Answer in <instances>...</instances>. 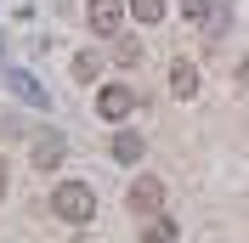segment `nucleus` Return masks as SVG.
Listing matches in <instances>:
<instances>
[{
    "mask_svg": "<svg viewBox=\"0 0 249 243\" xmlns=\"http://www.w3.org/2000/svg\"><path fill=\"white\" fill-rule=\"evenodd\" d=\"M51 209H57L68 226H85V221L96 215V192H91L85 181H62L57 192H51Z\"/></svg>",
    "mask_w": 249,
    "mask_h": 243,
    "instance_id": "f257e3e1",
    "label": "nucleus"
},
{
    "mask_svg": "<svg viewBox=\"0 0 249 243\" xmlns=\"http://www.w3.org/2000/svg\"><path fill=\"white\" fill-rule=\"evenodd\" d=\"M159 209H164V181H159V175H136V181H130V215L153 221Z\"/></svg>",
    "mask_w": 249,
    "mask_h": 243,
    "instance_id": "f03ea898",
    "label": "nucleus"
},
{
    "mask_svg": "<svg viewBox=\"0 0 249 243\" xmlns=\"http://www.w3.org/2000/svg\"><path fill=\"white\" fill-rule=\"evenodd\" d=\"M130 107H136V96H130V85H102V91H96V113H102L108 124H119L124 113H130Z\"/></svg>",
    "mask_w": 249,
    "mask_h": 243,
    "instance_id": "7ed1b4c3",
    "label": "nucleus"
},
{
    "mask_svg": "<svg viewBox=\"0 0 249 243\" xmlns=\"http://www.w3.org/2000/svg\"><path fill=\"white\" fill-rule=\"evenodd\" d=\"M85 17H91V34H119L124 0H91V6H85Z\"/></svg>",
    "mask_w": 249,
    "mask_h": 243,
    "instance_id": "20e7f679",
    "label": "nucleus"
},
{
    "mask_svg": "<svg viewBox=\"0 0 249 243\" xmlns=\"http://www.w3.org/2000/svg\"><path fill=\"white\" fill-rule=\"evenodd\" d=\"M62 158H68V136L62 130H46V136L34 141V170H57Z\"/></svg>",
    "mask_w": 249,
    "mask_h": 243,
    "instance_id": "39448f33",
    "label": "nucleus"
},
{
    "mask_svg": "<svg viewBox=\"0 0 249 243\" xmlns=\"http://www.w3.org/2000/svg\"><path fill=\"white\" fill-rule=\"evenodd\" d=\"M170 96H181V102H193V96H198V68H193L187 57L170 62Z\"/></svg>",
    "mask_w": 249,
    "mask_h": 243,
    "instance_id": "423d86ee",
    "label": "nucleus"
},
{
    "mask_svg": "<svg viewBox=\"0 0 249 243\" xmlns=\"http://www.w3.org/2000/svg\"><path fill=\"white\" fill-rule=\"evenodd\" d=\"M6 91H12L17 102H29V107H51V96L40 91V85H34V74H23V68H17V74H6Z\"/></svg>",
    "mask_w": 249,
    "mask_h": 243,
    "instance_id": "0eeeda50",
    "label": "nucleus"
},
{
    "mask_svg": "<svg viewBox=\"0 0 249 243\" xmlns=\"http://www.w3.org/2000/svg\"><path fill=\"white\" fill-rule=\"evenodd\" d=\"M142 153H147V136H142V130H119V136H113V158H119V164H142Z\"/></svg>",
    "mask_w": 249,
    "mask_h": 243,
    "instance_id": "6e6552de",
    "label": "nucleus"
},
{
    "mask_svg": "<svg viewBox=\"0 0 249 243\" xmlns=\"http://www.w3.org/2000/svg\"><path fill=\"white\" fill-rule=\"evenodd\" d=\"M142 243H176V221L170 215H153V221L142 226Z\"/></svg>",
    "mask_w": 249,
    "mask_h": 243,
    "instance_id": "1a4fd4ad",
    "label": "nucleus"
},
{
    "mask_svg": "<svg viewBox=\"0 0 249 243\" xmlns=\"http://www.w3.org/2000/svg\"><path fill=\"white\" fill-rule=\"evenodd\" d=\"M130 12H136V23H164V0H130Z\"/></svg>",
    "mask_w": 249,
    "mask_h": 243,
    "instance_id": "9d476101",
    "label": "nucleus"
},
{
    "mask_svg": "<svg viewBox=\"0 0 249 243\" xmlns=\"http://www.w3.org/2000/svg\"><path fill=\"white\" fill-rule=\"evenodd\" d=\"M102 74V51H79L74 57V79H96Z\"/></svg>",
    "mask_w": 249,
    "mask_h": 243,
    "instance_id": "9b49d317",
    "label": "nucleus"
},
{
    "mask_svg": "<svg viewBox=\"0 0 249 243\" xmlns=\"http://www.w3.org/2000/svg\"><path fill=\"white\" fill-rule=\"evenodd\" d=\"M181 12L193 17V23H204V17H210V0H181Z\"/></svg>",
    "mask_w": 249,
    "mask_h": 243,
    "instance_id": "f8f14e48",
    "label": "nucleus"
},
{
    "mask_svg": "<svg viewBox=\"0 0 249 243\" xmlns=\"http://www.w3.org/2000/svg\"><path fill=\"white\" fill-rule=\"evenodd\" d=\"M113 57H119V62H136L142 46H136V40H119V46H113Z\"/></svg>",
    "mask_w": 249,
    "mask_h": 243,
    "instance_id": "ddd939ff",
    "label": "nucleus"
},
{
    "mask_svg": "<svg viewBox=\"0 0 249 243\" xmlns=\"http://www.w3.org/2000/svg\"><path fill=\"white\" fill-rule=\"evenodd\" d=\"M238 85H249V57H244V62H238Z\"/></svg>",
    "mask_w": 249,
    "mask_h": 243,
    "instance_id": "4468645a",
    "label": "nucleus"
},
{
    "mask_svg": "<svg viewBox=\"0 0 249 243\" xmlns=\"http://www.w3.org/2000/svg\"><path fill=\"white\" fill-rule=\"evenodd\" d=\"M0 198H6V158H0Z\"/></svg>",
    "mask_w": 249,
    "mask_h": 243,
    "instance_id": "2eb2a0df",
    "label": "nucleus"
}]
</instances>
